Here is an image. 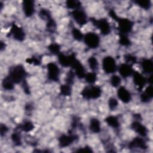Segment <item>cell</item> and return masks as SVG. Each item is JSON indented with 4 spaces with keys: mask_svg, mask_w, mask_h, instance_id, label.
<instances>
[{
    "mask_svg": "<svg viewBox=\"0 0 153 153\" xmlns=\"http://www.w3.org/2000/svg\"><path fill=\"white\" fill-rule=\"evenodd\" d=\"M26 75V72L24 68L19 65L13 67L8 75L11 79L14 82V84H19L25 80V78Z\"/></svg>",
    "mask_w": 153,
    "mask_h": 153,
    "instance_id": "obj_1",
    "label": "cell"
},
{
    "mask_svg": "<svg viewBox=\"0 0 153 153\" xmlns=\"http://www.w3.org/2000/svg\"><path fill=\"white\" fill-rule=\"evenodd\" d=\"M116 16L114 15L112 19H114L115 20L117 21L118 23V30L120 32L121 34H127L129 33L133 27V22L130 21L129 19H125V18H119L117 14Z\"/></svg>",
    "mask_w": 153,
    "mask_h": 153,
    "instance_id": "obj_2",
    "label": "cell"
},
{
    "mask_svg": "<svg viewBox=\"0 0 153 153\" xmlns=\"http://www.w3.org/2000/svg\"><path fill=\"white\" fill-rule=\"evenodd\" d=\"M101 89L99 87L93 86L86 87L81 92L82 97L86 99H95L99 97L101 95Z\"/></svg>",
    "mask_w": 153,
    "mask_h": 153,
    "instance_id": "obj_3",
    "label": "cell"
},
{
    "mask_svg": "<svg viewBox=\"0 0 153 153\" xmlns=\"http://www.w3.org/2000/svg\"><path fill=\"white\" fill-rule=\"evenodd\" d=\"M93 25L97 27L101 32L102 34L106 35L111 32V26L109 23L105 19H101L99 20H96L94 19H90Z\"/></svg>",
    "mask_w": 153,
    "mask_h": 153,
    "instance_id": "obj_4",
    "label": "cell"
},
{
    "mask_svg": "<svg viewBox=\"0 0 153 153\" xmlns=\"http://www.w3.org/2000/svg\"><path fill=\"white\" fill-rule=\"evenodd\" d=\"M84 42L85 44L91 48H96L99 45V37L93 32H88L84 36Z\"/></svg>",
    "mask_w": 153,
    "mask_h": 153,
    "instance_id": "obj_5",
    "label": "cell"
},
{
    "mask_svg": "<svg viewBox=\"0 0 153 153\" xmlns=\"http://www.w3.org/2000/svg\"><path fill=\"white\" fill-rule=\"evenodd\" d=\"M102 66L104 71L107 74H111L116 70V63L111 56L105 57L102 61Z\"/></svg>",
    "mask_w": 153,
    "mask_h": 153,
    "instance_id": "obj_6",
    "label": "cell"
},
{
    "mask_svg": "<svg viewBox=\"0 0 153 153\" xmlns=\"http://www.w3.org/2000/svg\"><path fill=\"white\" fill-rule=\"evenodd\" d=\"M48 77L49 79L53 81H59L60 71L58 66L54 63H49L47 65Z\"/></svg>",
    "mask_w": 153,
    "mask_h": 153,
    "instance_id": "obj_7",
    "label": "cell"
},
{
    "mask_svg": "<svg viewBox=\"0 0 153 153\" xmlns=\"http://www.w3.org/2000/svg\"><path fill=\"white\" fill-rule=\"evenodd\" d=\"M58 59L60 64L64 67L71 66L76 60L74 54H72L69 56H65L62 53H59L58 54Z\"/></svg>",
    "mask_w": 153,
    "mask_h": 153,
    "instance_id": "obj_8",
    "label": "cell"
},
{
    "mask_svg": "<svg viewBox=\"0 0 153 153\" xmlns=\"http://www.w3.org/2000/svg\"><path fill=\"white\" fill-rule=\"evenodd\" d=\"M71 13L73 18L79 25L82 26L87 23V16L82 10L79 8L74 10Z\"/></svg>",
    "mask_w": 153,
    "mask_h": 153,
    "instance_id": "obj_9",
    "label": "cell"
},
{
    "mask_svg": "<svg viewBox=\"0 0 153 153\" xmlns=\"http://www.w3.org/2000/svg\"><path fill=\"white\" fill-rule=\"evenodd\" d=\"M10 35H13V38L19 41H22L24 40L25 37V34L23 30L17 26L16 24H13L11 28L10 31Z\"/></svg>",
    "mask_w": 153,
    "mask_h": 153,
    "instance_id": "obj_10",
    "label": "cell"
},
{
    "mask_svg": "<svg viewBox=\"0 0 153 153\" xmlns=\"http://www.w3.org/2000/svg\"><path fill=\"white\" fill-rule=\"evenodd\" d=\"M77 138V136L74 134L69 135H62L59 139V146L61 148H65L70 145L72 143L74 142Z\"/></svg>",
    "mask_w": 153,
    "mask_h": 153,
    "instance_id": "obj_11",
    "label": "cell"
},
{
    "mask_svg": "<svg viewBox=\"0 0 153 153\" xmlns=\"http://www.w3.org/2000/svg\"><path fill=\"white\" fill-rule=\"evenodd\" d=\"M23 9L26 16H31L35 12V7L33 2L30 0L24 1L23 4Z\"/></svg>",
    "mask_w": 153,
    "mask_h": 153,
    "instance_id": "obj_12",
    "label": "cell"
},
{
    "mask_svg": "<svg viewBox=\"0 0 153 153\" xmlns=\"http://www.w3.org/2000/svg\"><path fill=\"white\" fill-rule=\"evenodd\" d=\"M119 99L124 103H128L131 99V94L130 92L124 87H120L117 91Z\"/></svg>",
    "mask_w": 153,
    "mask_h": 153,
    "instance_id": "obj_13",
    "label": "cell"
},
{
    "mask_svg": "<svg viewBox=\"0 0 153 153\" xmlns=\"http://www.w3.org/2000/svg\"><path fill=\"white\" fill-rule=\"evenodd\" d=\"M71 66L75 70V74L79 78H82L85 77V69L82 64L77 59L75 61Z\"/></svg>",
    "mask_w": 153,
    "mask_h": 153,
    "instance_id": "obj_14",
    "label": "cell"
},
{
    "mask_svg": "<svg viewBox=\"0 0 153 153\" xmlns=\"http://www.w3.org/2000/svg\"><path fill=\"white\" fill-rule=\"evenodd\" d=\"M146 79L139 72H134L133 73V82L134 84L138 87L139 90H142L146 84Z\"/></svg>",
    "mask_w": 153,
    "mask_h": 153,
    "instance_id": "obj_15",
    "label": "cell"
},
{
    "mask_svg": "<svg viewBox=\"0 0 153 153\" xmlns=\"http://www.w3.org/2000/svg\"><path fill=\"white\" fill-rule=\"evenodd\" d=\"M128 146L130 148H138L142 149H145L147 148L145 142L143 139L140 137H135L129 143Z\"/></svg>",
    "mask_w": 153,
    "mask_h": 153,
    "instance_id": "obj_16",
    "label": "cell"
},
{
    "mask_svg": "<svg viewBox=\"0 0 153 153\" xmlns=\"http://www.w3.org/2000/svg\"><path fill=\"white\" fill-rule=\"evenodd\" d=\"M133 72V71L131 65L127 63L122 64L119 68V72L120 75L124 78H127L130 76L132 74Z\"/></svg>",
    "mask_w": 153,
    "mask_h": 153,
    "instance_id": "obj_17",
    "label": "cell"
},
{
    "mask_svg": "<svg viewBox=\"0 0 153 153\" xmlns=\"http://www.w3.org/2000/svg\"><path fill=\"white\" fill-rule=\"evenodd\" d=\"M131 128L136 133L142 136H145L147 134L146 128L138 121H134L131 124Z\"/></svg>",
    "mask_w": 153,
    "mask_h": 153,
    "instance_id": "obj_18",
    "label": "cell"
},
{
    "mask_svg": "<svg viewBox=\"0 0 153 153\" xmlns=\"http://www.w3.org/2000/svg\"><path fill=\"white\" fill-rule=\"evenodd\" d=\"M141 66L145 73L149 74L153 71V62L150 59H143L141 62Z\"/></svg>",
    "mask_w": 153,
    "mask_h": 153,
    "instance_id": "obj_19",
    "label": "cell"
},
{
    "mask_svg": "<svg viewBox=\"0 0 153 153\" xmlns=\"http://www.w3.org/2000/svg\"><path fill=\"white\" fill-rule=\"evenodd\" d=\"M153 96V88L151 85L148 86L146 90H145V92L141 94L140 98L141 100L143 102H148Z\"/></svg>",
    "mask_w": 153,
    "mask_h": 153,
    "instance_id": "obj_20",
    "label": "cell"
},
{
    "mask_svg": "<svg viewBox=\"0 0 153 153\" xmlns=\"http://www.w3.org/2000/svg\"><path fill=\"white\" fill-rule=\"evenodd\" d=\"M90 129L94 133H99L100 131V124L97 119H91L90 122Z\"/></svg>",
    "mask_w": 153,
    "mask_h": 153,
    "instance_id": "obj_21",
    "label": "cell"
},
{
    "mask_svg": "<svg viewBox=\"0 0 153 153\" xmlns=\"http://www.w3.org/2000/svg\"><path fill=\"white\" fill-rule=\"evenodd\" d=\"M105 121L109 126H111L114 128H118L120 126L118 120L116 117L109 116L105 120Z\"/></svg>",
    "mask_w": 153,
    "mask_h": 153,
    "instance_id": "obj_22",
    "label": "cell"
},
{
    "mask_svg": "<svg viewBox=\"0 0 153 153\" xmlns=\"http://www.w3.org/2000/svg\"><path fill=\"white\" fill-rule=\"evenodd\" d=\"M14 82L11 79V78L7 76L4 78L2 81V87L5 90H12L14 87Z\"/></svg>",
    "mask_w": 153,
    "mask_h": 153,
    "instance_id": "obj_23",
    "label": "cell"
},
{
    "mask_svg": "<svg viewBox=\"0 0 153 153\" xmlns=\"http://www.w3.org/2000/svg\"><path fill=\"white\" fill-rule=\"evenodd\" d=\"M19 127L20 130H22L24 131H26V132H28V131H30L32 130L33 128H34V126H33V124H32V122L26 121L23 124L20 125L19 126Z\"/></svg>",
    "mask_w": 153,
    "mask_h": 153,
    "instance_id": "obj_24",
    "label": "cell"
},
{
    "mask_svg": "<svg viewBox=\"0 0 153 153\" xmlns=\"http://www.w3.org/2000/svg\"><path fill=\"white\" fill-rule=\"evenodd\" d=\"M60 94L62 95H63L65 96H70L71 94V86L66 84H64V85H62L60 86Z\"/></svg>",
    "mask_w": 153,
    "mask_h": 153,
    "instance_id": "obj_25",
    "label": "cell"
},
{
    "mask_svg": "<svg viewBox=\"0 0 153 153\" xmlns=\"http://www.w3.org/2000/svg\"><path fill=\"white\" fill-rule=\"evenodd\" d=\"M134 2L145 10H148L151 6V2L149 0H137Z\"/></svg>",
    "mask_w": 153,
    "mask_h": 153,
    "instance_id": "obj_26",
    "label": "cell"
},
{
    "mask_svg": "<svg viewBox=\"0 0 153 153\" xmlns=\"http://www.w3.org/2000/svg\"><path fill=\"white\" fill-rule=\"evenodd\" d=\"M88 65L90 68L93 71L97 70L98 68V62L94 57H90L88 60Z\"/></svg>",
    "mask_w": 153,
    "mask_h": 153,
    "instance_id": "obj_27",
    "label": "cell"
},
{
    "mask_svg": "<svg viewBox=\"0 0 153 153\" xmlns=\"http://www.w3.org/2000/svg\"><path fill=\"white\" fill-rule=\"evenodd\" d=\"M56 27V23L52 18H50L47 20V29L50 32H54Z\"/></svg>",
    "mask_w": 153,
    "mask_h": 153,
    "instance_id": "obj_28",
    "label": "cell"
},
{
    "mask_svg": "<svg viewBox=\"0 0 153 153\" xmlns=\"http://www.w3.org/2000/svg\"><path fill=\"white\" fill-rule=\"evenodd\" d=\"M48 50L51 53H52L54 54H59L60 53V47L59 44H56V43H53L51 44L48 47Z\"/></svg>",
    "mask_w": 153,
    "mask_h": 153,
    "instance_id": "obj_29",
    "label": "cell"
},
{
    "mask_svg": "<svg viewBox=\"0 0 153 153\" xmlns=\"http://www.w3.org/2000/svg\"><path fill=\"white\" fill-rule=\"evenodd\" d=\"M80 6L81 4L78 1L69 0L66 2V7L70 9H78Z\"/></svg>",
    "mask_w": 153,
    "mask_h": 153,
    "instance_id": "obj_30",
    "label": "cell"
},
{
    "mask_svg": "<svg viewBox=\"0 0 153 153\" xmlns=\"http://www.w3.org/2000/svg\"><path fill=\"white\" fill-rule=\"evenodd\" d=\"M120 44L124 46H128L130 45L131 42L130 39L128 38V37L126 36V35L124 34H121L120 35V40H119Z\"/></svg>",
    "mask_w": 153,
    "mask_h": 153,
    "instance_id": "obj_31",
    "label": "cell"
},
{
    "mask_svg": "<svg viewBox=\"0 0 153 153\" xmlns=\"http://www.w3.org/2000/svg\"><path fill=\"white\" fill-rule=\"evenodd\" d=\"M85 80L87 82L93 84L94 83L96 80V74L93 72H90L85 74Z\"/></svg>",
    "mask_w": 153,
    "mask_h": 153,
    "instance_id": "obj_32",
    "label": "cell"
},
{
    "mask_svg": "<svg viewBox=\"0 0 153 153\" xmlns=\"http://www.w3.org/2000/svg\"><path fill=\"white\" fill-rule=\"evenodd\" d=\"M72 34L73 35V37L77 41H81L83 38V35L82 32L76 28H74L72 29Z\"/></svg>",
    "mask_w": 153,
    "mask_h": 153,
    "instance_id": "obj_33",
    "label": "cell"
},
{
    "mask_svg": "<svg viewBox=\"0 0 153 153\" xmlns=\"http://www.w3.org/2000/svg\"><path fill=\"white\" fill-rule=\"evenodd\" d=\"M11 139L13 143L16 146H20L21 145V137L18 133H13L11 135Z\"/></svg>",
    "mask_w": 153,
    "mask_h": 153,
    "instance_id": "obj_34",
    "label": "cell"
},
{
    "mask_svg": "<svg viewBox=\"0 0 153 153\" xmlns=\"http://www.w3.org/2000/svg\"><path fill=\"white\" fill-rule=\"evenodd\" d=\"M110 82H111V85L113 87H117L121 83V78L120 76H118L117 75H113V76H112V77L111 78Z\"/></svg>",
    "mask_w": 153,
    "mask_h": 153,
    "instance_id": "obj_35",
    "label": "cell"
},
{
    "mask_svg": "<svg viewBox=\"0 0 153 153\" xmlns=\"http://www.w3.org/2000/svg\"><path fill=\"white\" fill-rule=\"evenodd\" d=\"M124 59L126 63L130 65H132L133 64H135L136 63V57L131 54L125 55Z\"/></svg>",
    "mask_w": 153,
    "mask_h": 153,
    "instance_id": "obj_36",
    "label": "cell"
},
{
    "mask_svg": "<svg viewBox=\"0 0 153 153\" xmlns=\"http://www.w3.org/2000/svg\"><path fill=\"white\" fill-rule=\"evenodd\" d=\"M74 74L72 71H69V72L67 74V75H66V84L69 85H72L74 83Z\"/></svg>",
    "mask_w": 153,
    "mask_h": 153,
    "instance_id": "obj_37",
    "label": "cell"
},
{
    "mask_svg": "<svg viewBox=\"0 0 153 153\" xmlns=\"http://www.w3.org/2000/svg\"><path fill=\"white\" fill-rule=\"evenodd\" d=\"M39 16L42 19H45L47 20L51 18V14H50L49 11L46 9H41L39 12Z\"/></svg>",
    "mask_w": 153,
    "mask_h": 153,
    "instance_id": "obj_38",
    "label": "cell"
},
{
    "mask_svg": "<svg viewBox=\"0 0 153 153\" xmlns=\"http://www.w3.org/2000/svg\"><path fill=\"white\" fill-rule=\"evenodd\" d=\"M108 104H109V107L110 108V109L111 110H114L116 108V107L118 105V102L117 100L116 99L111 97L109 99V102H108Z\"/></svg>",
    "mask_w": 153,
    "mask_h": 153,
    "instance_id": "obj_39",
    "label": "cell"
},
{
    "mask_svg": "<svg viewBox=\"0 0 153 153\" xmlns=\"http://www.w3.org/2000/svg\"><path fill=\"white\" fill-rule=\"evenodd\" d=\"M26 62L29 63H32L35 65H39L41 63L40 60L36 57H32L30 59H27L26 60Z\"/></svg>",
    "mask_w": 153,
    "mask_h": 153,
    "instance_id": "obj_40",
    "label": "cell"
},
{
    "mask_svg": "<svg viewBox=\"0 0 153 153\" xmlns=\"http://www.w3.org/2000/svg\"><path fill=\"white\" fill-rule=\"evenodd\" d=\"M76 152H93V151L91 150V149L88 146H85L84 148H79V149L76 150Z\"/></svg>",
    "mask_w": 153,
    "mask_h": 153,
    "instance_id": "obj_41",
    "label": "cell"
},
{
    "mask_svg": "<svg viewBox=\"0 0 153 153\" xmlns=\"http://www.w3.org/2000/svg\"><path fill=\"white\" fill-rule=\"evenodd\" d=\"M8 131V128L6 127L5 125L4 124H1V127H0V132H1V135L2 136H4L7 131Z\"/></svg>",
    "mask_w": 153,
    "mask_h": 153,
    "instance_id": "obj_42",
    "label": "cell"
},
{
    "mask_svg": "<svg viewBox=\"0 0 153 153\" xmlns=\"http://www.w3.org/2000/svg\"><path fill=\"white\" fill-rule=\"evenodd\" d=\"M23 90H24V91H25L26 94H29L30 93V90H29V86H28V85H27V82H26L25 80L23 81Z\"/></svg>",
    "mask_w": 153,
    "mask_h": 153,
    "instance_id": "obj_43",
    "label": "cell"
},
{
    "mask_svg": "<svg viewBox=\"0 0 153 153\" xmlns=\"http://www.w3.org/2000/svg\"><path fill=\"white\" fill-rule=\"evenodd\" d=\"M5 44H4V42H1V50H2V49L3 48H5Z\"/></svg>",
    "mask_w": 153,
    "mask_h": 153,
    "instance_id": "obj_44",
    "label": "cell"
},
{
    "mask_svg": "<svg viewBox=\"0 0 153 153\" xmlns=\"http://www.w3.org/2000/svg\"><path fill=\"white\" fill-rule=\"evenodd\" d=\"M148 82L149 83H151L152 82V76H149V78L148 79Z\"/></svg>",
    "mask_w": 153,
    "mask_h": 153,
    "instance_id": "obj_45",
    "label": "cell"
}]
</instances>
